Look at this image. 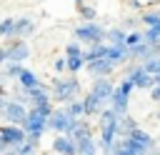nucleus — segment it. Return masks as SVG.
<instances>
[{"label": "nucleus", "mask_w": 160, "mask_h": 155, "mask_svg": "<svg viewBox=\"0 0 160 155\" xmlns=\"http://www.w3.org/2000/svg\"><path fill=\"white\" fill-rule=\"evenodd\" d=\"M50 112H52L50 102H45V105H30L28 118H25V122H22V128H25V132H28L30 140L40 142L42 132L48 130V118H50Z\"/></svg>", "instance_id": "obj_1"}, {"label": "nucleus", "mask_w": 160, "mask_h": 155, "mask_svg": "<svg viewBox=\"0 0 160 155\" xmlns=\"http://www.w3.org/2000/svg\"><path fill=\"white\" fill-rule=\"evenodd\" d=\"M80 92V80L75 75H68V78H55L50 82V95L52 100L58 102H70L75 100V95Z\"/></svg>", "instance_id": "obj_2"}, {"label": "nucleus", "mask_w": 160, "mask_h": 155, "mask_svg": "<svg viewBox=\"0 0 160 155\" xmlns=\"http://www.w3.org/2000/svg\"><path fill=\"white\" fill-rule=\"evenodd\" d=\"M75 40H80L82 45H95V42H105V28L95 20H85L75 28Z\"/></svg>", "instance_id": "obj_3"}, {"label": "nucleus", "mask_w": 160, "mask_h": 155, "mask_svg": "<svg viewBox=\"0 0 160 155\" xmlns=\"http://www.w3.org/2000/svg\"><path fill=\"white\" fill-rule=\"evenodd\" d=\"M125 78H128L135 88H140V90H150V88H155V78L145 70V65H130L128 72H125Z\"/></svg>", "instance_id": "obj_4"}, {"label": "nucleus", "mask_w": 160, "mask_h": 155, "mask_svg": "<svg viewBox=\"0 0 160 155\" xmlns=\"http://www.w3.org/2000/svg\"><path fill=\"white\" fill-rule=\"evenodd\" d=\"M2 118H5L8 122H12V125H22L25 118H28L25 102H20V100H8L5 108H2Z\"/></svg>", "instance_id": "obj_5"}, {"label": "nucleus", "mask_w": 160, "mask_h": 155, "mask_svg": "<svg viewBox=\"0 0 160 155\" xmlns=\"http://www.w3.org/2000/svg\"><path fill=\"white\" fill-rule=\"evenodd\" d=\"M0 132H2V138L8 140L10 148H20V145L28 140V132H25L22 125H12V122H8V125H0Z\"/></svg>", "instance_id": "obj_6"}, {"label": "nucleus", "mask_w": 160, "mask_h": 155, "mask_svg": "<svg viewBox=\"0 0 160 155\" xmlns=\"http://www.w3.org/2000/svg\"><path fill=\"white\" fill-rule=\"evenodd\" d=\"M5 50H8V60H12V62H25L30 58V45L20 38H10V45Z\"/></svg>", "instance_id": "obj_7"}, {"label": "nucleus", "mask_w": 160, "mask_h": 155, "mask_svg": "<svg viewBox=\"0 0 160 155\" xmlns=\"http://www.w3.org/2000/svg\"><path fill=\"white\" fill-rule=\"evenodd\" d=\"M85 70H88L92 78H110L112 70H115V62H112L110 58H98V60L85 62Z\"/></svg>", "instance_id": "obj_8"}, {"label": "nucleus", "mask_w": 160, "mask_h": 155, "mask_svg": "<svg viewBox=\"0 0 160 155\" xmlns=\"http://www.w3.org/2000/svg\"><path fill=\"white\" fill-rule=\"evenodd\" d=\"M50 148L58 155H78V140L72 135H68V132H58V138L52 140Z\"/></svg>", "instance_id": "obj_9"}, {"label": "nucleus", "mask_w": 160, "mask_h": 155, "mask_svg": "<svg viewBox=\"0 0 160 155\" xmlns=\"http://www.w3.org/2000/svg\"><path fill=\"white\" fill-rule=\"evenodd\" d=\"M90 92H92V95H98L102 102H108V105H110V100H112V92H115V85L110 82V78H92Z\"/></svg>", "instance_id": "obj_10"}, {"label": "nucleus", "mask_w": 160, "mask_h": 155, "mask_svg": "<svg viewBox=\"0 0 160 155\" xmlns=\"http://www.w3.org/2000/svg\"><path fill=\"white\" fill-rule=\"evenodd\" d=\"M70 120L72 118L65 112V108H55L50 112V118H48V130H52V132H68Z\"/></svg>", "instance_id": "obj_11"}, {"label": "nucleus", "mask_w": 160, "mask_h": 155, "mask_svg": "<svg viewBox=\"0 0 160 155\" xmlns=\"http://www.w3.org/2000/svg\"><path fill=\"white\" fill-rule=\"evenodd\" d=\"M118 140V122H105L100 125V148L108 152L112 148V142Z\"/></svg>", "instance_id": "obj_12"}, {"label": "nucleus", "mask_w": 160, "mask_h": 155, "mask_svg": "<svg viewBox=\"0 0 160 155\" xmlns=\"http://www.w3.org/2000/svg\"><path fill=\"white\" fill-rule=\"evenodd\" d=\"M110 108L115 110V112H128V108H130V92H125L122 88H118L115 85V92H112V100H110Z\"/></svg>", "instance_id": "obj_13"}, {"label": "nucleus", "mask_w": 160, "mask_h": 155, "mask_svg": "<svg viewBox=\"0 0 160 155\" xmlns=\"http://www.w3.org/2000/svg\"><path fill=\"white\" fill-rule=\"evenodd\" d=\"M68 135H72L75 140H80V138H85V135H92L88 118H85V115H82V118H72V120H70V128H68Z\"/></svg>", "instance_id": "obj_14"}, {"label": "nucleus", "mask_w": 160, "mask_h": 155, "mask_svg": "<svg viewBox=\"0 0 160 155\" xmlns=\"http://www.w3.org/2000/svg\"><path fill=\"white\" fill-rule=\"evenodd\" d=\"M82 102H85V118H98L100 110L108 108V102H102V100H100L98 95H92V92H88V95L82 98Z\"/></svg>", "instance_id": "obj_15"}, {"label": "nucleus", "mask_w": 160, "mask_h": 155, "mask_svg": "<svg viewBox=\"0 0 160 155\" xmlns=\"http://www.w3.org/2000/svg\"><path fill=\"white\" fill-rule=\"evenodd\" d=\"M32 32H35V20H30V18H15V32H12V38L25 40Z\"/></svg>", "instance_id": "obj_16"}, {"label": "nucleus", "mask_w": 160, "mask_h": 155, "mask_svg": "<svg viewBox=\"0 0 160 155\" xmlns=\"http://www.w3.org/2000/svg\"><path fill=\"white\" fill-rule=\"evenodd\" d=\"M25 92H28V102H30V105H45V102H50V98H52L45 85L30 88V90H25Z\"/></svg>", "instance_id": "obj_17"}, {"label": "nucleus", "mask_w": 160, "mask_h": 155, "mask_svg": "<svg viewBox=\"0 0 160 155\" xmlns=\"http://www.w3.org/2000/svg\"><path fill=\"white\" fill-rule=\"evenodd\" d=\"M135 128H138V120H135L130 112H122V115L118 118V138H128Z\"/></svg>", "instance_id": "obj_18"}, {"label": "nucleus", "mask_w": 160, "mask_h": 155, "mask_svg": "<svg viewBox=\"0 0 160 155\" xmlns=\"http://www.w3.org/2000/svg\"><path fill=\"white\" fill-rule=\"evenodd\" d=\"M108 58H110L115 65H120V62L130 60V48H128V45H108Z\"/></svg>", "instance_id": "obj_19"}, {"label": "nucleus", "mask_w": 160, "mask_h": 155, "mask_svg": "<svg viewBox=\"0 0 160 155\" xmlns=\"http://www.w3.org/2000/svg\"><path fill=\"white\" fill-rule=\"evenodd\" d=\"M82 58H85V62L98 60V58H108V42H95V45H88V50H82Z\"/></svg>", "instance_id": "obj_20"}, {"label": "nucleus", "mask_w": 160, "mask_h": 155, "mask_svg": "<svg viewBox=\"0 0 160 155\" xmlns=\"http://www.w3.org/2000/svg\"><path fill=\"white\" fill-rule=\"evenodd\" d=\"M18 85L25 88V90H30V88H38V85H42V82H40V78H38L30 68H22V72L18 75Z\"/></svg>", "instance_id": "obj_21"}, {"label": "nucleus", "mask_w": 160, "mask_h": 155, "mask_svg": "<svg viewBox=\"0 0 160 155\" xmlns=\"http://www.w3.org/2000/svg\"><path fill=\"white\" fill-rule=\"evenodd\" d=\"M125 30L122 28H108L105 30V42L108 45H125Z\"/></svg>", "instance_id": "obj_22"}, {"label": "nucleus", "mask_w": 160, "mask_h": 155, "mask_svg": "<svg viewBox=\"0 0 160 155\" xmlns=\"http://www.w3.org/2000/svg\"><path fill=\"white\" fill-rule=\"evenodd\" d=\"M128 138H132V140H138V142H142L145 148H150V150H155V138L150 135V132H145L142 128H135Z\"/></svg>", "instance_id": "obj_23"}, {"label": "nucleus", "mask_w": 160, "mask_h": 155, "mask_svg": "<svg viewBox=\"0 0 160 155\" xmlns=\"http://www.w3.org/2000/svg\"><path fill=\"white\" fill-rule=\"evenodd\" d=\"M78 155H98V148H95L92 135H85V138L78 140Z\"/></svg>", "instance_id": "obj_24"}, {"label": "nucleus", "mask_w": 160, "mask_h": 155, "mask_svg": "<svg viewBox=\"0 0 160 155\" xmlns=\"http://www.w3.org/2000/svg\"><path fill=\"white\" fill-rule=\"evenodd\" d=\"M142 65H145V70L155 78V85H160V55H152V58L142 60Z\"/></svg>", "instance_id": "obj_25"}, {"label": "nucleus", "mask_w": 160, "mask_h": 155, "mask_svg": "<svg viewBox=\"0 0 160 155\" xmlns=\"http://www.w3.org/2000/svg\"><path fill=\"white\" fill-rule=\"evenodd\" d=\"M65 112H68L70 118H82V115H85V102L75 98V100L65 102Z\"/></svg>", "instance_id": "obj_26"}, {"label": "nucleus", "mask_w": 160, "mask_h": 155, "mask_svg": "<svg viewBox=\"0 0 160 155\" xmlns=\"http://www.w3.org/2000/svg\"><path fill=\"white\" fill-rule=\"evenodd\" d=\"M20 72H22V62H12V60H8V62L2 65V75H5V78H10V80H12V78L18 80V75H20Z\"/></svg>", "instance_id": "obj_27"}, {"label": "nucleus", "mask_w": 160, "mask_h": 155, "mask_svg": "<svg viewBox=\"0 0 160 155\" xmlns=\"http://www.w3.org/2000/svg\"><path fill=\"white\" fill-rule=\"evenodd\" d=\"M142 25H145V28H160V10H148V12H142Z\"/></svg>", "instance_id": "obj_28"}, {"label": "nucleus", "mask_w": 160, "mask_h": 155, "mask_svg": "<svg viewBox=\"0 0 160 155\" xmlns=\"http://www.w3.org/2000/svg\"><path fill=\"white\" fill-rule=\"evenodd\" d=\"M118 118H120V112H115L112 108H102V110H100V115H98L100 125H105V122H118Z\"/></svg>", "instance_id": "obj_29"}, {"label": "nucleus", "mask_w": 160, "mask_h": 155, "mask_svg": "<svg viewBox=\"0 0 160 155\" xmlns=\"http://www.w3.org/2000/svg\"><path fill=\"white\" fill-rule=\"evenodd\" d=\"M12 32H15V18L0 20V38H12Z\"/></svg>", "instance_id": "obj_30"}, {"label": "nucleus", "mask_w": 160, "mask_h": 155, "mask_svg": "<svg viewBox=\"0 0 160 155\" xmlns=\"http://www.w3.org/2000/svg\"><path fill=\"white\" fill-rule=\"evenodd\" d=\"M142 40L150 45H160V28H145L142 30Z\"/></svg>", "instance_id": "obj_31"}, {"label": "nucleus", "mask_w": 160, "mask_h": 155, "mask_svg": "<svg viewBox=\"0 0 160 155\" xmlns=\"http://www.w3.org/2000/svg\"><path fill=\"white\" fill-rule=\"evenodd\" d=\"M82 68H85V58H82V55H78V58H68V72H70V75L80 72Z\"/></svg>", "instance_id": "obj_32"}, {"label": "nucleus", "mask_w": 160, "mask_h": 155, "mask_svg": "<svg viewBox=\"0 0 160 155\" xmlns=\"http://www.w3.org/2000/svg\"><path fill=\"white\" fill-rule=\"evenodd\" d=\"M78 55H82V42H80V40L68 42V45H65V58H78Z\"/></svg>", "instance_id": "obj_33"}, {"label": "nucleus", "mask_w": 160, "mask_h": 155, "mask_svg": "<svg viewBox=\"0 0 160 155\" xmlns=\"http://www.w3.org/2000/svg\"><path fill=\"white\" fill-rule=\"evenodd\" d=\"M35 150H38V142L28 138V140H25V142L18 148V155H35Z\"/></svg>", "instance_id": "obj_34"}, {"label": "nucleus", "mask_w": 160, "mask_h": 155, "mask_svg": "<svg viewBox=\"0 0 160 155\" xmlns=\"http://www.w3.org/2000/svg\"><path fill=\"white\" fill-rule=\"evenodd\" d=\"M78 10H80V15H82V20H95L98 18V10L92 8V5H78Z\"/></svg>", "instance_id": "obj_35"}, {"label": "nucleus", "mask_w": 160, "mask_h": 155, "mask_svg": "<svg viewBox=\"0 0 160 155\" xmlns=\"http://www.w3.org/2000/svg\"><path fill=\"white\" fill-rule=\"evenodd\" d=\"M138 42H142V32H138V30H130V32L125 35V45L130 48V45H138Z\"/></svg>", "instance_id": "obj_36"}, {"label": "nucleus", "mask_w": 160, "mask_h": 155, "mask_svg": "<svg viewBox=\"0 0 160 155\" xmlns=\"http://www.w3.org/2000/svg\"><path fill=\"white\" fill-rule=\"evenodd\" d=\"M52 70H55V72H68V58H58V60L52 62Z\"/></svg>", "instance_id": "obj_37"}, {"label": "nucleus", "mask_w": 160, "mask_h": 155, "mask_svg": "<svg viewBox=\"0 0 160 155\" xmlns=\"http://www.w3.org/2000/svg\"><path fill=\"white\" fill-rule=\"evenodd\" d=\"M140 22H142V18H125V22H122V25H125V28H130V30H135Z\"/></svg>", "instance_id": "obj_38"}, {"label": "nucleus", "mask_w": 160, "mask_h": 155, "mask_svg": "<svg viewBox=\"0 0 160 155\" xmlns=\"http://www.w3.org/2000/svg\"><path fill=\"white\" fill-rule=\"evenodd\" d=\"M150 100H152V102H160V85L150 88Z\"/></svg>", "instance_id": "obj_39"}, {"label": "nucleus", "mask_w": 160, "mask_h": 155, "mask_svg": "<svg viewBox=\"0 0 160 155\" xmlns=\"http://www.w3.org/2000/svg\"><path fill=\"white\" fill-rule=\"evenodd\" d=\"M5 62H8V50H5V48H0V68H2Z\"/></svg>", "instance_id": "obj_40"}, {"label": "nucleus", "mask_w": 160, "mask_h": 155, "mask_svg": "<svg viewBox=\"0 0 160 155\" xmlns=\"http://www.w3.org/2000/svg\"><path fill=\"white\" fill-rule=\"evenodd\" d=\"M8 148H10V145H8V140H5V138H2V132H0V152H5Z\"/></svg>", "instance_id": "obj_41"}, {"label": "nucleus", "mask_w": 160, "mask_h": 155, "mask_svg": "<svg viewBox=\"0 0 160 155\" xmlns=\"http://www.w3.org/2000/svg\"><path fill=\"white\" fill-rule=\"evenodd\" d=\"M5 102H8V100H5V95H0V112H2V108H5Z\"/></svg>", "instance_id": "obj_42"}, {"label": "nucleus", "mask_w": 160, "mask_h": 155, "mask_svg": "<svg viewBox=\"0 0 160 155\" xmlns=\"http://www.w3.org/2000/svg\"><path fill=\"white\" fill-rule=\"evenodd\" d=\"M155 118H158V120H160V110H158V112H155Z\"/></svg>", "instance_id": "obj_43"}, {"label": "nucleus", "mask_w": 160, "mask_h": 155, "mask_svg": "<svg viewBox=\"0 0 160 155\" xmlns=\"http://www.w3.org/2000/svg\"><path fill=\"white\" fill-rule=\"evenodd\" d=\"M72 2H78V5H80V2H82V0H72Z\"/></svg>", "instance_id": "obj_44"}, {"label": "nucleus", "mask_w": 160, "mask_h": 155, "mask_svg": "<svg viewBox=\"0 0 160 155\" xmlns=\"http://www.w3.org/2000/svg\"><path fill=\"white\" fill-rule=\"evenodd\" d=\"M148 155H155V150H152V152H148Z\"/></svg>", "instance_id": "obj_45"}]
</instances>
